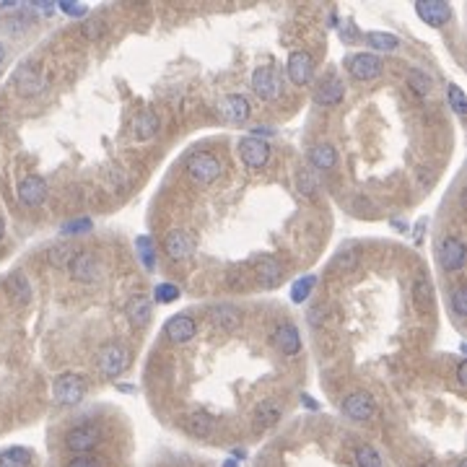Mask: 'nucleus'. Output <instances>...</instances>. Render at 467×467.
<instances>
[{
  "mask_svg": "<svg viewBox=\"0 0 467 467\" xmlns=\"http://www.w3.org/2000/svg\"><path fill=\"white\" fill-rule=\"evenodd\" d=\"M221 171H224L221 162L208 151H198L187 159V174H190L198 185H210V182H216V179L221 177Z\"/></svg>",
  "mask_w": 467,
  "mask_h": 467,
  "instance_id": "f257e3e1",
  "label": "nucleus"
},
{
  "mask_svg": "<svg viewBox=\"0 0 467 467\" xmlns=\"http://www.w3.org/2000/svg\"><path fill=\"white\" fill-rule=\"evenodd\" d=\"M153 298H156L159 304H169V301H177V298H179V289H177V286H171V283H162V286H156V291H153Z\"/></svg>",
  "mask_w": 467,
  "mask_h": 467,
  "instance_id": "e433bc0d",
  "label": "nucleus"
},
{
  "mask_svg": "<svg viewBox=\"0 0 467 467\" xmlns=\"http://www.w3.org/2000/svg\"><path fill=\"white\" fill-rule=\"evenodd\" d=\"M286 71H289L291 83H296V86H306V83L312 81V75H315V63H312V55L304 52V49L291 52L289 63H286Z\"/></svg>",
  "mask_w": 467,
  "mask_h": 467,
  "instance_id": "9d476101",
  "label": "nucleus"
},
{
  "mask_svg": "<svg viewBox=\"0 0 467 467\" xmlns=\"http://www.w3.org/2000/svg\"><path fill=\"white\" fill-rule=\"evenodd\" d=\"M81 34L91 42L102 40V34H104V21H102V18H89V21H83Z\"/></svg>",
  "mask_w": 467,
  "mask_h": 467,
  "instance_id": "c9c22d12",
  "label": "nucleus"
},
{
  "mask_svg": "<svg viewBox=\"0 0 467 467\" xmlns=\"http://www.w3.org/2000/svg\"><path fill=\"white\" fill-rule=\"evenodd\" d=\"M356 467H384V462L374 447H358L356 449Z\"/></svg>",
  "mask_w": 467,
  "mask_h": 467,
  "instance_id": "473e14b6",
  "label": "nucleus"
},
{
  "mask_svg": "<svg viewBox=\"0 0 467 467\" xmlns=\"http://www.w3.org/2000/svg\"><path fill=\"white\" fill-rule=\"evenodd\" d=\"M3 233H6V224H3V218H0V239H3Z\"/></svg>",
  "mask_w": 467,
  "mask_h": 467,
  "instance_id": "de8ad7c7",
  "label": "nucleus"
},
{
  "mask_svg": "<svg viewBox=\"0 0 467 467\" xmlns=\"http://www.w3.org/2000/svg\"><path fill=\"white\" fill-rule=\"evenodd\" d=\"M275 346L283 356H296L301 351V335H298L296 325L281 322L275 327Z\"/></svg>",
  "mask_w": 467,
  "mask_h": 467,
  "instance_id": "aec40b11",
  "label": "nucleus"
},
{
  "mask_svg": "<svg viewBox=\"0 0 467 467\" xmlns=\"http://www.w3.org/2000/svg\"><path fill=\"white\" fill-rule=\"evenodd\" d=\"M210 322L216 325L218 330L233 332L242 327V312L231 304H218L210 309Z\"/></svg>",
  "mask_w": 467,
  "mask_h": 467,
  "instance_id": "6ab92c4d",
  "label": "nucleus"
},
{
  "mask_svg": "<svg viewBox=\"0 0 467 467\" xmlns=\"http://www.w3.org/2000/svg\"><path fill=\"white\" fill-rule=\"evenodd\" d=\"M3 60H6V47L0 44V65H3Z\"/></svg>",
  "mask_w": 467,
  "mask_h": 467,
  "instance_id": "49530a36",
  "label": "nucleus"
},
{
  "mask_svg": "<svg viewBox=\"0 0 467 467\" xmlns=\"http://www.w3.org/2000/svg\"><path fill=\"white\" fill-rule=\"evenodd\" d=\"M164 332H166V338H169L171 343H177V346L190 343V340L195 338V320L187 315L171 317L169 322L164 325Z\"/></svg>",
  "mask_w": 467,
  "mask_h": 467,
  "instance_id": "a211bd4d",
  "label": "nucleus"
},
{
  "mask_svg": "<svg viewBox=\"0 0 467 467\" xmlns=\"http://www.w3.org/2000/svg\"><path fill=\"white\" fill-rule=\"evenodd\" d=\"M65 257H68V262H71V257H73V252H68L65 247H55V250L49 252V260H52L55 265H63Z\"/></svg>",
  "mask_w": 467,
  "mask_h": 467,
  "instance_id": "37998d69",
  "label": "nucleus"
},
{
  "mask_svg": "<svg viewBox=\"0 0 467 467\" xmlns=\"http://www.w3.org/2000/svg\"><path fill=\"white\" fill-rule=\"evenodd\" d=\"M99 439H102L99 428L86 423V426H75L65 434V447H68L71 451H81L83 454V451L94 449V447L99 444Z\"/></svg>",
  "mask_w": 467,
  "mask_h": 467,
  "instance_id": "f8f14e48",
  "label": "nucleus"
},
{
  "mask_svg": "<svg viewBox=\"0 0 467 467\" xmlns=\"http://www.w3.org/2000/svg\"><path fill=\"white\" fill-rule=\"evenodd\" d=\"M159 114L151 112V109H140V112L133 117V125H130V133L135 140H151L159 133Z\"/></svg>",
  "mask_w": 467,
  "mask_h": 467,
  "instance_id": "f3484780",
  "label": "nucleus"
},
{
  "mask_svg": "<svg viewBox=\"0 0 467 467\" xmlns=\"http://www.w3.org/2000/svg\"><path fill=\"white\" fill-rule=\"evenodd\" d=\"M457 467H467V459H459V462H457Z\"/></svg>",
  "mask_w": 467,
  "mask_h": 467,
  "instance_id": "8fccbe9b",
  "label": "nucleus"
},
{
  "mask_svg": "<svg viewBox=\"0 0 467 467\" xmlns=\"http://www.w3.org/2000/svg\"><path fill=\"white\" fill-rule=\"evenodd\" d=\"M255 273H257V281L262 289H275L278 283L283 281V265L273 255H262L255 262Z\"/></svg>",
  "mask_w": 467,
  "mask_h": 467,
  "instance_id": "4468645a",
  "label": "nucleus"
},
{
  "mask_svg": "<svg viewBox=\"0 0 467 467\" xmlns=\"http://www.w3.org/2000/svg\"><path fill=\"white\" fill-rule=\"evenodd\" d=\"M408 81H411L416 94H428V91H431V78H428L423 71H418V68H413V71L408 73Z\"/></svg>",
  "mask_w": 467,
  "mask_h": 467,
  "instance_id": "f704fd0d",
  "label": "nucleus"
},
{
  "mask_svg": "<svg viewBox=\"0 0 467 467\" xmlns=\"http://www.w3.org/2000/svg\"><path fill=\"white\" fill-rule=\"evenodd\" d=\"M315 283H317L315 275H304V278H298V281L291 286V298H293L296 304L306 301V298H309V293H312V289H315Z\"/></svg>",
  "mask_w": 467,
  "mask_h": 467,
  "instance_id": "2f4dec72",
  "label": "nucleus"
},
{
  "mask_svg": "<svg viewBox=\"0 0 467 467\" xmlns=\"http://www.w3.org/2000/svg\"><path fill=\"white\" fill-rule=\"evenodd\" d=\"M250 112H252V107H250V102H247V97H242V94H229V97H224V102H221V114H224L229 122H233V125L247 122Z\"/></svg>",
  "mask_w": 467,
  "mask_h": 467,
  "instance_id": "dca6fc26",
  "label": "nucleus"
},
{
  "mask_svg": "<svg viewBox=\"0 0 467 467\" xmlns=\"http://www.w3.org/2000/svg\"><path fill=\"white\" fill-rule=\"evenodd\" d=\"M89 229H91L89 218H75V221H71V224L63 226L65 233H83V231H89Z\"/></svg>",
  "mask_w": 467,
  "mask_h": 467,
  "instance_id": "a19ab883",
  "label": "nucleus"
},
{
  "mask_svg": "<svg viewBox=\"0 0 467 467\" xmlns=\"http://www.w3.org/2000/svg\"><path fill=\"white\" fill-rule=\"evenodd\" d=\"M60 8H63L65 13H71V16H83V13H86V8H78V6H73V3H68V0L60 3Z\"/></svg>",
  "mask_w": 467,
  "mask_h": 467,
  "instance_id": "c03bdc74",
  "label": "nucleus"
},
{
  "mask_svg": "<svg viewBox=\"0 0 467 467\" xmlns=\"http://www.w3.org/2000/svg\"><path fill=\"white\" fill-rule=\"evenodd\" d=\"M125 315H128L130 325L140 330V327L151 322V301L145 296H133L128 301V306H125Z\"/></svg>",
  "mask_w": 467,
  "mask_h": 467,
  "instance_id": "b1692460",
  "label": "nucleus"
},
{
  "mask_svg": "<svg viewBox=\"0 0 467 467\" xmlns=\"http://www.w3.org/2000/svg\"><path fill=\"white\" fill-rule=\"evenodd\" d=\"M68 467H104L99 457H89V454H81V457H73L68 462Z\"/></svg>",
  "mask_w": 467,
  "mask_h": 467,
  "instance_id": "79ce46f5",
  "label": "nucleus"
},
{
  "mask_svg": "<svg viewBox=\"0 0 467 467\" xmlns=\"http://www.w3.org/2000/svg\"><path fill=\"white\" fill-rule=\"evenodd\" d=\"M239 156H242V162L250 169H262L267 164V159H270V145L265 140H260L257 135L242 138L239 140Z\"/></svg>",
  "mask_w": 467,
  "mask_h": 467,
  "instance_id": "423d86ee",
  "label": "nucleus"
},
{
  "mask_svg": "<svg viewBox=\"0 0 467 467\" xmlns=\"http://www.w3.org/2000/svg\"><path fill=\"white\" fill-rule=\"evenodd\" d=\"M44 198H47V182L40 174H29V177H24L18 182V200L24 202V205L37 208V205L44 202Z\"/></svg>",
  "mask_w": 467,
  "mask_h": 467,
  "instance_id": "ddd939ff",
  "label": "nucleus"
},
{
  "mask_svg": "<svg viewBox=\"0 0 467 467\" xmlns=\"http://www.w3.org/2000/svg\"><path fill=\"white\" fill-rule=\"evenodd\" d=\"M52 395L60 405H78L86 395V379L81 374H60L52 384Z\"/></svg>",
  "mask_w": 467,
  "mask_h": 467,
  "instance_id": "7ed1b4c3",
  "label": "nucleus"
},
{
  "mask_svg": "<svg viewBox=\"0 0 467 467\" xmlns=\"http://www.w3.org/2000/svg\"><path fill=\"white\" fill-rule=\"evenodd\" d=\"M164 250H166V255H169L171 260H185L187 255H190V239H187V233L179 231V229L169 231L166 239H164Z\"/></svg>",
  "mask_w": 467,
  "mask_h": 467,
  "instance_id": "bb28decb",
  "label": "nucleus"
},
{
  "mask_svg": "<svg viewBox=\"0 0 467 467\" xmlns=\"http://www.w3.org/2000/svg\"><path fill=\"white\" fill-rule=\"evenodd\" d=\"M32 465V451L24 447H11L0 451V467H29Z\"/></svg>",
  "mask_w": 467,
  "mask_h": 467,
  "instance_id": "c85d7f7f",
  "label": "nucleus"
},
{
  "mask_svg": "<svg viewBox=\"0 0 467 467\" xmlns=\"http://www.w3.org/2000/svg\"><path fill=\"white\" fill-rule=\"evenodd\" d=\"M6 289H8V296L16 301V304L26 306L29 301H32L34 291H32V283H29V278H26V273H21V270H13V273L6 278Z\"/></svg>",
  "mask_w": 467,
  "mask_h": 467,
  "instance_id": "412c9836",
  "label": "nucleus"
},
{
  "mask_svg": "<svg viewBox=\"0 0 467 467\" xmlns=\"http://www.w3.org/2000/svg\"><path fill=\"white\" fill-rule=\"evenodd\" d=\"M457 382L462 387L467 384V361H459V366H457Z\"/></svg>",
  "mask_w": 467,
  "mask_h": 467,
  "instance_id": "a18cd8bd",
  "label": "nucleus"
},
{
  "mask_svg": "<svg viewBox=\"0 0 467 467\" xmlns=\"http://www.w3.org/2000/svg\"><path fill=\"white\" fill-rule=\"evenodd\" d=\"M343 97H346V83L340 81V78H330L322 89L317 91L315 102L317 104H322V107H335V104L343 102Z\"/></svg>",
  "mask_w": 467,
  "mask_h": 467,
  "instance_id": "393cba45",
  "label": "nucleus"
},
{
  "mask_svg": "<svg viewBox=\"0 0 467 467\" xmlns=\"http://www.w3.org/2000/svg\"><path fill=\"white\" fill-rule=\"evenodd\" d=\"M413 304H416L418 312H428L434 306V286L426 275L416 278V283H413Z\"/></svg>",
  "mask_w": 467,
  "mask_h": 467,
  "instance_id": "a878e982",
  "label": "nucleus"
},
{
  "mask_svg": "<svg viewBox=\"0 0 467 467\" xmlns=\"http://www.w3.org/2000/svg\"><path fill=\"white\" fill-rule=\"evenodd\" d=\"M13 89H16L18 97H37L42 89H44V75H42L40 65L37 63H24L18 65L16 73H13Z\"/></svg>",
  "mask_w": 467,
  "mask_h": 467,
  "instance_id": "20e7f679",
  "label": "nucleus"
},
{
  "mask_svg": "<svg viewBox=\"0 0 467 467\" xmlns=\"http://www.w3.org/2000/svg\"><path fill=\"white\" fill-rule=\"evenodd\" d=\"M420 467H436L434 462H426V465H420Z\"/></svg>",
  "mask_w": 467,
  "mask_h": 467,
  "instance_id": "3c124183",
  "label": "nucleus"
},
{
  "mask_svg": "<svg viewBox=\"0 0 467 467\" xmlns=\"http://www.w3.org/2000/svg\"><path fill=\"white\" fill-rule=\"evenodd\" d=\"M416 13H418L428 26H444L449 21L451 16V8L442 0H420L416 3Z\"/></svg>",
  "mask_w": 467,
  "mask_h": 467,
  "instance_id": "2eb2a0df",
  "label": "nucleus"
},
{
  "mask_svg": "<svg viewBox=\"0 0 467 467\" xmlns=\"http://www.w3.org/2000/svg\"><path fill=\"white\" fill-rule=\"evenodd\" d=\"M283 416V405L278 400H262V403L255 408V428L257 431H265V428H273Z\"/></svg>",
  "mask_w": 467,
  "mask_h": 467,
  "instance_id": "4be33fe9",
  "label": "nucleus"
},
{
  "mask_svg": "<svg viewBox=\"0 0 467 467\" xmlns=\"http://www.w3.org/2000/svg\"><path fill=\"white\" fill-rule=\"evenodd\" d=\"M68 267H71L73 278L81 283H94L102 275V262L91 250H81L78 255H73Z\"/></svg>",
  "mask_w": 467,
  "mask_h": 467,
  "instance_id": "39448f33",
  "label": "nucleus"
},
{
  "mask_svg": "<svg viewBox=\"0 0 467 467\" xmlns=\"http://www.w3.org/2000/svg\"><path fill=\"white\" fill-rule=\"evenodd\" d=\"M451 309H454V315L457 317L467 315V289L465 286H457V289L451 291Z\"/></svg>",
  "mask_w": 467,
  "mask_h": 467,
  "instance_id": "4c0bfd02",
  "label": "nucleus"
},
{
  "mask_svg": "<svg viewBox=\"0 0 467 467\" xmlns=\"http://www.w3.org/2000/svg\"><path fill=\"white\" fill-rule=\"evenodd\" d=\"M296 190L301 195H306V198H312V195L317 193V177L309 166H301V169L296 171Z\"/></svg>",
  "mask_w": 467,
  "mask_h": 467,
  "instance_id": "7c9ffc66",
  "label": "nucleus"
},
{
  "mask_svg": "<svg viewBox=\"0 0 467 467\" xmlns=\"http://www.w3.org/2000/svg\"><path fill=\"white\" fill-rule=\"evenodd\" d=\"M439 262L447 273H457L465 265V244L457 236H444L439 242Z\"/></svg>",
  "mask_w": 467,
  "mask_h": 467,
  "instance_id": "6e6552de",
  "label": "nucleus"
},
{
  "mask_svg": "<svg viewBox=\"0 0 467 467\" xmlns=\"http://www.w3.org/2000/svg\"><path fill=\"white\" fill-rule=\"evenodd\" d=\"M252 91L265 102H273L281 94V81H278V73L273 65H262L252 73Z\"/></svg>",
  "mask_w": 467,
  "mask_h": 467,
  "instance_id": "0eeeda50",
  "label": "nucleus"
},
{
  "mask_svg": "<svg viewBox=\"0 0 467 467\" xmlns=\"http://www.w3.org/2000/svg\"><path fill=\"white\" fill-rule=\"evenodd\" d=\"M182 426H185V431L190 436L208 439V436H213V431H216V420L210 418V416H205V413H190V416H185Z\"/></svg>",
  "mask_w": 467,
  "mask_h": 467,
  "instance_id": "5701e85b",
  "label": "nucleus"
},
{
  "mask_svg": "<svg viewBox=\"0 0 467 467\" xmlns=\"http://www.w3.org/2000/svg\"><path fill=\"white\" fill-rule=\"evenodd\" d=\"M138 250H140V260H143L145 267H153V250H151V242L145 239V236H138Z\"/></svg>",
  "mask_w": 467,
  "mask_h": 467,
  "instance_id": "ea45409f",
  "label": "nucleus"
},
{
  "mask_svg": "<svg viewBox=\"0 0 467 467\" xmlns=\"http://www.w3.org/2000/svg\"><path fill=\"white\" fill-rule=\"evenodd\" d=\"M366 44H371V47L379 49V52H392V49H397L400 40L389 32H369L366 34Z\"/></svg>",
  "mask_w": 467,
  "mask_h": 467,
  "instance_id": "c756f323",
  "label": "nucleus"
},
{
  "mask_svg": "<svg viewBox=\"0 0 467 467\" xmlns=\"http://www.w3.org/2000/svg\"><path fill=\"white\" fill-rule=\"evenodd\" d=\"M309 162H312V166L315 169H332L335 166V162H338V153H335V148H332L330 143H317L315 148H312V153H309Z\"/></svg>",
  "mask_w": 467,
  "mask_h": 467,
  "instance_id": "cd10ccee",
  "label": "nucleus"
},
{
  "mask_svg": "<svg viewBox=\"0 0 467 467\" xmlns=\"http://www.w3.org/2000/svg\"><path fill=\"white\" fill-rule=\"evenodd\" d=\"M356 262H358L356 252L353 250H346V252H340L338 257L332 260V267H343V270H351V267H356Z\"/></svg>",
  "mask_w": 467,
  "mask_h": 467,
  "instance_id": "58836bf2",
  "label": "nucleus"
},
{
  "mask_svg": "<svg viewBox=\"0 0 467 467\" xmlns=\"http://www.w3.org/2000/svg\"><path fill=\"white\" fill-rule=\"evenodd\" d=\"M447 99H449V107L459 114V117L467 112V99H465V94H462V89H459L457 83H449V89H447Z\"/></svg>",
  "mask_w": 467,
  "mask_h": 467,
  "instance_id": "72a5a7b5",
  "label": "nucleus"
},
{
  "mask_svg": "<svg viewBox=\"0 0 467 467\" xmlns=\"http://www.w3.org/2000/svg\"><path fill=\"white\" fill-rule=\"evenodd\" d=\"M377 413V403L369 392H351L343 400V416L351 420H369Z\"/></svg>",
  "mask_w": 467,
  "mask_h": 467,
  "instance_id": "1a4fd4ad",
  "label": "nucleus"
},
{
  "mask_svg": "<svg viewBox=\"0 0 467 467\" xmlns=\"http://www.w3.org/2000/svg\"><path fill=\"white\" fill-rule=\"evenodd\" d=\"M348 71L358 81H374L382 73V60L371 52H358V55L348 57Z\"/></svg>",
  "mask_w": 467,
  "mask_h": 467,
  "instance_id": "9b49d317",
  "label": "nucleus"
},
{
  "mask_svg": "<svg viewBox=\"0 0 467 467\" xmlns=\"http://www.w3.org/2000/svg\"><path fill=\"white\" fill-rule=\"evenodd\" d=\"M224 467H239V465H236L233 459H226V465H224Z\"/></svg>",
  "mask_w": 467,
  "mask_h": 467,
  "instance_id": "09e8293b",
  "label": "nucleus"
},
{
  "mask_svg": "<svg viewBox=\"0 0 467 467\" xmlns=\"http://www.w3.org/2000/svg\"><path fill=\"white\" fill-rule=\"evenodd\" d=\"M97 363H99V371H102V377H107V379L120 377L122 371L128 369V363H130L128 348L120 346V343H107V346L99 348Z\"/></svg>",
  "mask_w": 467,
  "mask_h": 467,
  "instance_id": "f03ea898",
  "label": "nucleus"
}]
</instances>
